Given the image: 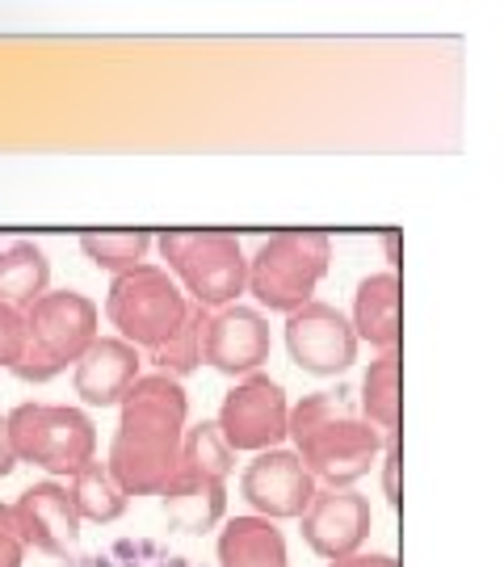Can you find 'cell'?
<instances>
[{"instance_id": "cell-1", "label": "cell", "mask_w": 504, "mask_h": 567, "mask_svg": "<svg viewBox=\"0 0 504 567\" xmlns=\"http://www.w3.org/2000/svg\"><path fill=\"white\" fill-rule=\"evenodd\" d=\"M122 416L110 442L105 471L131 496H161L182 463V437L189 425V395L168 374H140L122 395Z\"/></svg>"}, {"instance_id": "cell-2", "label": "cell", "mask_w": 504, "mask_h": 567, "mask_svg": "<svg viewBox=\"0 0 504 567\" xmlns=\"http://www.w3.org/2000/svg\"><path fill=\"white\" fill-rule=\"evenodd\" d=\"M286 437L295 442V454L311 471V480L323 487H353L370 475V466L383 458L391 442L370 421L344 412L332 391L302 395L286 416Z\"/></svg>"}, {"instance_id": "cell-3", "label": "cell", "mask_w": 504, "mask_h": 567, "mask_svg": "<svg viewBox=\"0 0 504 567\" xmlns=\"http://www.w3.org/2000/svg\"><path fill=\"white\" fill-rule=\"evenodd\" d=\"M25 344L18 362L9 365L21 383H51L68 365L81 362V353L101 337L97 303L81 290H47L21 311Z\"/></svg>"}, {"instance_id": "cell-4", "label": "cell", "mask_w": 504, "mask_h": 567, "mask_svg": "<svg viewBox=\"0 0 504 567\" xmlns=\"http://www.w3.org/2000/svg\"><path fill=\"white\" fill-rule=\"evenodd\" d=\"M152 248H161L164 274H177L182 295L202 311L232 307L248 286V252L236 240V231H164Z\"/></svg>"}, {"instance_id": "cell-5", "label": "cell", "mask_w": 504, "mask_h": 567, "mask_svg": "<svg viewBox=\"0 0 504 567\" xmlns=\"http://www.w3.org/2000/svg\"><path fill=\"white\" fill-rule=\"evenodd\" d=\"M328 261H332V240L323 231H274L248 257L244 295H253L269 311L290 316L316 299V286L323 282Z\"/></svg>"}, {"instance_id": "cell-6", "label": "cell", "mask_w": 504, "mask_h": 567, "mask_svg": "<svg viewBox=\"0 0 504 567\" xmlns=\"http://www.w3.org/2000/svg\"><path fill=\"white\" fill-rule=\"evenodd\" d=\"M9 450L18 463H34L51 475H76L97 458V429L89 412L68 404H18L4 416Z\"/></svg>"}, {"instance_id": "cell-7", "label": "cell", "mask_w": 504, "mask_h": 567, "mask_svg": "<svg viewBox=\"0 0 504 567\" xmlns=\"http://www.w3.org/2000/svg\"><path fill=\"white\" fill-rule=\"evenodd\" d=\"M189 311V299L164 265H140L131 274H119L105 295V320L119 328V341L140 353H152L164 344Z\"/></svg>"}, {"instance_id": "cell-8", "label": "cell", "mask_w": 504, "mask_h": 567, "mask_svg": "<svg viewBox=\"0 0 504 567\" xmlns=\"http://www.w3.org/2000/svg\"><path fill=\"white\" fill-rule=\"evenodd\" d=\"M286 416H290V400L282 383L257 370L248 379H236V386L223 395L215 429L232 454H265L286 442Z\"/></svg>"}, {"instance_id": "cell-9", "label": "cell", "mask_w": 504, "mask_h": 567, "mask_svg": "<svg viewBox=\"0 0 504 567\" xmlns=\"http://www.w3.org/2000/svg\"><path fill=\"white\" fill-rule=\"evenodd\" d=\"M286 349L307 374H320V379L344 374L358 362V337L349 328V316L320 299L286 316Z\"/></svg>"}, {"instance_id": "cell-10", "label": "cell", "mask_w": 504, "mask_h": 567, "mask_svg": "<svg viewBox=\"0 0 504 567\" xmlns=\"http://www.w3.org/2000/svg\"><path fill=\"white\" fill-rule=\"evenodd\" d=\"M316 487L320 484L299 463V454L282 446L257 454L240 475V492L253 508V517H265L274 526L278 522H299L311 505V496H316Z\"/></svg>"}, {"instance_id": "cell-11", "label": "cell", "mask_w": 504, "mask_h": 567, "mask_svg": "<svg viewBox=\"0 0 504 567\" xmlns=\"http://www.w3.org/2000/svg\"><path fill=\"white\" fill-rule=\"evenodd\" d=\"M269 320L261 307H219L206 320V337H202V365L219 370L227 379H248L269 362Z\"/></svg>"}, {"instance_id": "cell-12", "label": "cell", "mask_w": 504, "mask_h": 567, "mask_svg": "<svg viewBox=\"0 0 504 567\" xmlns=\"http://www.w3.org/2000/svg\"><path fill=\"white\" fill-rule=\"evenodd\" d=\"M370 501L358 487H316L311 505L299 517L302 543L320 559L337 564L344 555H358L370 538Z\"/></svg>"}, {"instance_id": "cell-13", "label": "cell", "mask_w": 504, "mask_h": 567, "mask_svg": "<svg viewBox=\"0 0 504 567\" xmlns=\"http://www.w3.org/2000/svg\"><path fill=\"white\" fill-rule=\"evenodd\" d=\"M9 513H13L21 547H34L42 555H51V559H68L81 547V517L72 508L68 487L55 484V480L25 487L18 496V505H9Z\"/></svg>"}, {"instance_id": "cell-14", "label": "cell", "mask_w": 504, "mask_h": 567, "mask_svg": "<svg viewBox=\"0 0 504 567\" xmlns=\"http://www.w3.org/2000/svg\"><path fill=\"white\" fill-rule=\"evenodd\" d=\"M143 353L131 349L119 337H97L81 353V362L72 365V386L84 404L93 408H114L122 404V395L131 391V383L140 379Z\"/></svg>"}, {"instance_id": "cell-15", "label": "cell", "mask_w": 504, "mask_h": 567, "mask_svg": "<svg viewBox=\"0 0 504 567\" xmlns=\"http://www.w3.org/2000/svg\"><path fill=\"white\" fill-rule=\"evenodd\" d=\"M349 328H353L358 344L366 341L379 353L400 349V278H395V269L370 274V278L358 282Z\"/></svg>"}, {"instance_id": "cell-16", "label": "cell", "mask_w": 504, "mask_h": 567, "mask_svg": "<svg viewBox=\"0 0 504 567\" xmlns=\"http://www.w3.org/2000/svg\"><path fill=\"white\" fill-rule=\"evenodd\" d=\"M161 496L168 522L185 529V534H202V529L219 526L223 508H227V484L194 475V471H182V466H177V475L168 480Z\"/></svg>"}, {"instance_id": "cell-17", "label": "cell", "mask_w": 504, "mask_h": 567, "mask_svg": "<svg viewBox=\"0 0 504 567\" xmlns=\"http://www.w3.org/2000/svg\"><path fill=\"white\" fill-rule=\"evenodd\" d=\"M219 567H290L282 529L253 513L223 522Z\"/></svg>"}, {"instance_id": "cell-18", "label": "cell", "mask_w": 504, "mask_h": 567, "mask_svg": "<svg viewBox=\"0 0 504 567\" xmlns=\"http://www.w3.org/2000/svg\"><path fill=\"white\" fill-rule=\"evenodd\" d=\"M51 290V261L34 240H18L0 248V303L25 307Z\"/></svg>"}, {"instance_id": "cell-19", "label": "cell", "mask_w": 504, "mask_h": 567, "mask_svg": "<svg viewBox=\"0 0 504 567\" xmlns=\"http://www.w3.org/2000/svg\"><path fill=\"white\" fill-rule=\"evenodd\" d=\"M362 421H370L383 437H395V429H400V349L379 353L362 374Z\"/></svg>"}, {"instance_id": "cell-20", "label": "cell", "mask_w": 504, "mask_h": 567, "mask_svg": "<svg viewBox=\"0 0 504 567\" xmlns=\"http://www.w3.org/2000/svg\"><path fill=\"white\" fill-rule=\"evenodd\" d=\"M68 496H72V508L81 522H97V526H110L126 513V492L114 484V475L105 471V463H84L72 480H68Z\"/></svg>"}, {"instance_id": "cell-21", "label": "cell", "mask_w": 504, "mask_h": 567, "mask_svg": "<svg viewBox=\"0 0 504 567\" xmlns=\"http://www.w3.org/2000/svg\"><path fill=\"white\" fill-rule=\"evenodd\" d=\"M206 320H210V311H202V307L189 303V311H185V320L177 324V332L147 353V362L156 365V374H168V379H177V383H182L185 374H194V370H198Z\"/></svg>"}, {"instance_id": "cell-22", "label": "cell", "mask_w": 504, "mask_h": 567, "mask_svg": "<svg viewBox=\"0 0 504 567\" xmlns=\"http://www.w3.org/2000/svg\"><path fill=\"white\" fill-rule=\"evenodd\" d=\"M152 244H156V236H147V231H89V236H81V252L97 269H110L119 278V274L147 265Z\"/></svg>"}, {"instance_id": "cell-23", "label": "cell", "mask_w": 504, "mask_h": 567, "mask_svg": "<svg viewBox=\"0 0 504 567\" xmlns=\"http://www.w3.org/2000/svg\"><path fill=\"white\" fill-rule=\"evenodd\" d=\"M182 471H194V475H206V480H219L227 484L232 466H236V454L227 450V442L219 437L215 421H202V425H185L182 437Z\"/></svg>"}, {"instance_id": "cell-24", "label": "cell", "mask_w": 504, "mask_h": 567, "mask_svg": "<svg viewBox=\"0 0 504 567\" xmlns=\"http://www.w3.org/2000/svg\"><path fill=\"white\" fill-rule=\"evenodd\" d=\"M21 344H25V320H21V311L0 303V365L4 370L18 362Z\"/></svg>"}, {"instance_id": "cell-25", "label": "cell", "mask_w": 504, "mask_h": 567, "mask_svg": "<svg viewBox=\"0 0 504 567\" xmlns=\"http://www.w3.org/2000/svg\"><path fill=\"white\" fill-rule=\"evenodd\" d=\"M21 559H25V547L13 526V513L9 505H0V567H21Z\"/></svg>"}, {"instance_id": "cell-26", "label": "cell", "mask_w": 504, "mask_h": 567, "mask_svg": "<svg viewBox=\"0 0 504 567\" xmlns=\"http://www.w3.org/2000/svg\"><path fill=\"white\" fill-rule=\"evenodd\" d=\"M383 496H387V505H400V484H395V475H400V442L391 437L383 450Z\"/></svg>"}, {"instance_id": "cell-27", "label": "cell", "mask_w": 504, "mask_h": 567, "mask_svg": "<svg viewBox=\"0 0 504 567\" xmlns=\"http://www.w3.org/2000/svg\"><path fill=\"white\" fill-rule=\"evenodd\" d=\"M328 567H400V559L383 555V550H358V555H344V559H337V564Z\"/></svg>"}, {"instance_id": "cell-28", "label": "cell", "mask_w": 504, "mask_h": 567, "mask_svg": "<svg viewBox=\"0 0 504 567\" xmlns=\"http://www.w3.org/2000/svg\"><path fill=\"white\" fill-rule=\"evenodd\" d=\"M13 466H18V458H13V450H9V429H4V416H0V480L13 475Z\"/></svg>"}, {"instance_id": "cell-29", "label": "cell", "mask_w": 504, "mask_h": 567, "mask_svg": "<svg viewBox=\"0 0 504 567\" xmlns=\"http://www.w3.org/2000/svg\"><path fill=\"white\" fill-rule=\"evenodd\" d=\"M383 248H387V261L391 265L400 261V236H395V231H387L383 236Z\"/></svg>"}]
</instances>
